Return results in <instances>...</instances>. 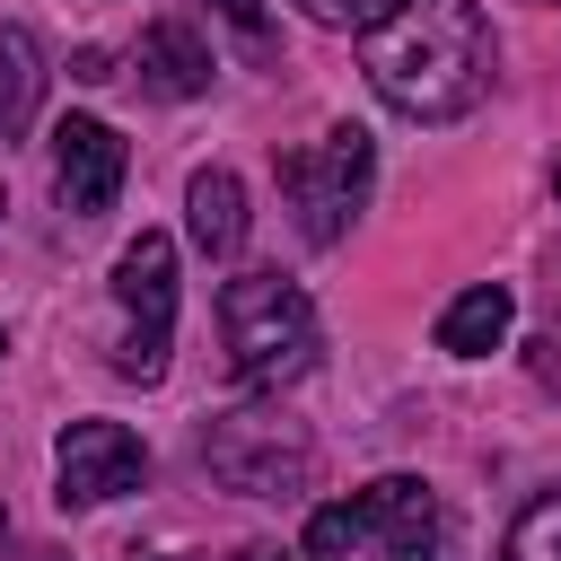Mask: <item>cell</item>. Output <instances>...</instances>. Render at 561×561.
<instances>
[{
  "label": "cell",
  "instance_id": "obj_1",
  "mask_svg": "<svg viewBox=\"0 0 561 561\" xmlns=\"http://www.w3.org/2000/svg\"><path fill=\"white\" fill-rule=\"evenodd\" d=\"M359 70L394 114L456 123V114L482 105L500 44H491L482 0H394L377 26H359Z\"/></svg>",
  "mask_w": 561,
  "mask_h": 561
},
{
  "label": "cell",
  "instance_id": "obj_2",
  "mask_svg": "<svg viewBox=\"0 0 561 561\" xmlns=\"http://www.w3.org/2000/svg\"><path fill=\"white\" fill-rule=\"evenodd\" d=\"M219 342H228V368L254 386V394H280L316 368L324 333H316V307L298 280L280 272H237L219 289Z\"/></svg>",
  "mask_w": 561,
  "mask_h": 561
},
{
  "label": "cell",
  "instance_id": "obj_3",
  "mask_svg": "<svg viewBox=\"0 0 561 561\" xmlns=\"http://www.w3.org/2000/svg\"><path fill=\"white\" fill-rule=\"evenodd\" d=\"M307 561H438V491L421 473H377L307 517Z\"/></svg>",
  "mask_w": 561,
  "mask_h": 561
},
{
  "label": "cell",
  "instance_id": "obj_4",
  "mask_svg": "<svg viewBox=\"0 0 561 561\" xmlns=\"http://www.w3.org/2000/svg\"><path fill=\"white\" fill-rule=\"evenodd\" d=\"M202 465L245 500H298L316 473V438L280 403H228L202 421Z\"/></svg>",
  "mask_w": 561,
  "mask_h": 561
},
{
  "label": "cell",
  "instance_id": "obj_5",
  "mask_svg": "<svg viewBox=\"0 0 561 561\" xmlns=\"http://www.w3.org/2000/svg\"><path fill=\"white\" fill-rule=\"evenodd\" d=\"M368 175H377V149H368L359 123H333L324 140L289 149L280 158V202L298 210V237L307 245H342L359 202H368Z\"/></svg>",
  "mask_w": 561,
  "mask_h": 561
},
{
  "label": "cell",
  "instance_id": "obj_6",
  "mask_svg": "<svg viewBox=\"0 0 561 561\" xmlns=\"http://www.w3.org/2000/svg\"><path fill=\"white\" fill-rule=\"evenodd\" d=\"M114 298H123V342H114V377L158 386L167 377V333H175V245L158 228H140L114 263Z\"/></svg>",
  "mask_w": 561,
  "mask_h": 561
},
{
  "label": "cell",
  "instance_id": "obj_7",
  "mask_svg": "<svg viewBox=\"0 0 561 561\" xmlns=\"http://www.w3.org/2000/svg\"><path fill=\"white\" fill-rule=\"evenodd\" d=\"M53 482H61L53 491L61 508H105V500H123V491L149 482V447L123 421H70L61 447H53Z\"/></svg>",
  "mask_w": 561,
  "mask_h": 561
},
{
  "label": "cell",
  "instance_id": "obj_8",
  "mask_svg": "<svg viewBox=\"0 0 561 561\" xmlns=\"http://www.w3.org/2000/svg\"><path fill=\"white\" fill-rule=\"evenodd\" d=\"M123 140H114V123H96V114H70L61 131H53V193H61V210L70 219H96V210H114V193H123Z\"/></svg>",
  "mask_w": 561,
  "mask_h": 561
},
{
  "label": "cell",
  "instance_id": "obj_9",
  "mask_svg": "<svg viewBox=\"0 0 561 561\" xmlns=\"http://www.w3.org/2000/svg\"><path fill=\"white\" fill-rule=\"evenodd\" d=\"M210 44H202V26L193 18H158L149 35H140V88L149 96H202L210 88Z\"/></svg>",
  "mask_w": 561,
  "mask_h": 561
},
{
  "label": "cell",
  "instance_id": "obj_10",
  "mask_svg": "<svg viewBox=\"0 0 561 561\" xmlns=\"http://www.w3.org/2000/svg\"><path fill=\"white\" fill-rule=\"evenodd\" d=\"M184 228H193V245H202L210 263H228V254L245 245V184H237L228 167H202V175L184 184Z\"/></svg>",
  "mask_w": 561,
  "mask_h": 561
},
{
  "label": "cell",
  "instance_id": "obj_11",
  "mask_svg": "<svg viewBox=\"0 0 561 561\" xmlns=\"http://www.w3.org/2000/svg\"><path fill=\"white\" fill-rule=\"evenodd\" d=\"M508 324H517V298H508V280H473L447 316H438V351H456V359H482V351H500L508 342Z\"/></svg>",
  "mask_w": 561,
  "mask_h": 561
},
{
  "label": "cell",
  "instance_id": "obj_12",
  "mask_svg": "<svg viewBox=\"0 0 561 561\" xmlns=\"http://www.w3.org/2000/svg\"><path fill=\"white\" fill-rule=\"evenodd\" d=\"M44 44L26 35V26H0V140H18L26 123H35V105H44Z\"/></svg>",
  "mask_w": 561,
  "mask_h": 561
},
{
  "label": "cell",
  "instance_id": "obj_13",
  "mask_svg": "<svg viewBox=\"0 0 561 561\" xmlns=\"http://www.w3.org/2000/svg\"><path fill=\"white\" fill-rule=\"evenodd\" d=\"M500 561H561V491H535V500L508 517Z\"/></svg>",
  "mask_w": 561,
  "mask_h": 561
},
{
  "label": "cell",
  "instance_id": "obj_14",
  "mask_svg": "<svg viewBox=\"0 0 561 561\" xmlns=\"http://www.w3.org/2000/svg\"><path fill=\"white\" fill-rule=\"evenodd\" d=\"M210 18L237 35L245 61H272V9H263V0H210Z\"/></svg>",
  "mask_w": 561,
  "mask_h": 561
},
{
  "label": "cell",
  "instance_id": "obj_15",
  "mask_svg": "<svg viewBox=\"0 0 561 561\" xmlns=\"http://www.w3.org/2000/svg\"><path fill=\"white\" fill-rule=\"evenodd\" d=\"M298 9H307L316 26H342V35H359V26H377L394 0H298Z\"/></svg>",
  "mask_w": 561,
  "mask_h": 561
},
{
  "label": "cell",
  "instance_id": "obj_16",
  "mask_svg": "<svg viewBox=\"0 0 561 561\" xmlns=\"http://www.w3.org/2000/svg\"><path fill=\"white\" fill-rule=\"evenodd\" d=\"M237 561H289V552H280V543H245Z\"/></svg>",
  "mask_w": 561,
  "mask_h": 561
},
{
  "label": "cell",
  "instance_id": "obj_17",
  "mask_svg": "<svg viewBox=\"0 0 561 561\" xmlns=\"http://www.w3.org/2000/svg\"><path fill=\"white\" fill-rule=\"evenodd\" d=\"M18 561H70V552H53V543H26V552H18Z\"/></svg>",
  "mask_w": 561,
  "mask_h": 561
},
{
  "label": "cell",
  "instance_id": "obj_18",
  "mask_svg": "<svg viewBox=\"0 0 561 561\" xmlns=\"http://www.w3.org/2000/svg\"><path fill=\"white\" fill-rule=\"evenodd\" d=\"M552 193H561V167H552Z\"/></svg>",
  "mask_w": 561,
  "mask_h": 561
},
{
  "label": "cell",
  "instance_id": "obj_19",
  "mask_svg": "<svg viewBox=\"0 0 561 561\" xmlns=\"http://www.w3.org/2000/svg\"><path fill=\"white\" fill-rule=\"evenodd\" d=\"M0 359H9V333H0Z\"/></svg>",
  "mask_w": 561,
  "mask_h": 561
},
{
  "label": "cell",
  "instance_id": "obj_20",
  "mask_svg": "<svg viewBox=\"0 0 561 561\" xmlns=\"http://www.w3.org/2000/svg\"><path fill=\"white\" fill-rule=\"evenodd\" d=\"M0 535H9V508H0Z\"/></svg>",
  "mask_w": 561,
  "mask_h": 561
},
{
  "label": "cell",
  "instance_id": "obj_21",
  "mask_svg": "<svg viewBox=\"0 0 561 561\" xmlns=\"http://www.w3.org/2000/svg\"><path fill=\"white\" fill-rule=\"evenodd\" d=\"M0 210H9V202H0Z\"/></svg>",
  "mask_w": 561,
  "mask_h": 561
}]
</instances>
